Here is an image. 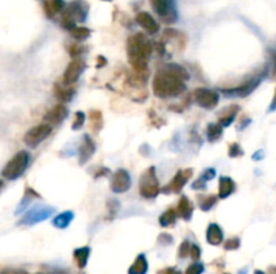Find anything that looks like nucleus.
Listing matches in <instances>:
<instances>
[{
  "mask_svg": "<svg viewBox=\"0 0 276 274\" xmlns=\"http://www.w3.org/2000/svg\"><path fill=\"white\" fill-rule=\"evenodd\" d=\"M158 241L161 243H163V245H169V243L172 242V238H171V237H170V235H167V234H162L161 237H159V238H158Z\"/></svg>",
  "mask_w": 276,
  "mask_h": 274,
  "instance_id": "obj_42",
  "label": "nucleus"
},
{
  "mask_svg": "<svg viewBox=\"0 0 276 274\" xmlns=\"http://www.w3.org/2000/svg\"><path fill=\"white\" fill-rule=\"evenodd\" d=\"M193 176V170L191 168H186V170H181L175 174V176L172 178L171 182L166 185L165 188L162 189L165 194H178L182 191V188L187 184V182L190 180Z\"/></svg>",
  "mask_w": 276,
  "mask_h": 274,
  "instance_id": "obj_11",
  "label": "nucleus"
},
{
  "mask_svg": "<svg viewBox=\"0 0 276 274\" xmlns=\"http://www.w3.org/2000/svg\"><path fill=\"white\" fill-rule=\"evenodd\" d=\"M271 273L276 274V267H273V269H271Z\"/></svg>",
  "mask_w": 276,
  "mask_h": 274,
  "instance_id": "obj_45",
  "label": "nucleus"
},
{
  "mask_svg": "<svg viewBox=\"0 0 276 274\" xmlns=\"http://www.w3.org/2000/svg\"><path fill=\"white\" fill-rule=\"evenodd\" d=\"M74 219V214L72 211H65L62 214H58L53 219V226L57 228H66Z\"/></svg>",
  "mask_w": 276,
  "mask_h": 274,
  "instance_id": "obj_25",
  "label": "nucleus"
},
{
  "mask_svg": "<svg viewBox=\"0 0 276 274\" xmlns=\"http://www.w3.org/2000/svg\"><path fill=\"white\" fill-rule=\"evenodd\" d=\"M88 15V4L83 0H75L73 3H70L68 7H65L62 11L61 25L64 29L70 30L75 27L77 22H84Z\"/></svg>",
  "mask_w": 276,
  "mask_h": 274,
  "instance_id": "obj_3",
  "label": "nucleus"
},
{
  "mask_svg": "<svg viewBox=\"0 0 276 274\" xmlns=\"http://www.w3.org/2000/svg\"><path fill=\"white\" fill-rule=\"evenodd\" d=\"M49 215H50V210H41V213L40 211H31V213L27 214V215L22 219L21 224H34L36 223V222L46 219Z\"/></svg>",
  "mask_w": 276,
  "mask_h": 274,
  "instance_id": "obj_24",
  "label": "nucleus"
},
{
  "mask_svg": "<svg viewBox=\"0 0 276 274\" xmlns=\"http://www.w3.org/2000/svg\"><path fill=\"white\" fill-rule=\"evenodd\" d=\"M135 20H136L137 25L143 30H146L150 35H155V34H158L159 32L158 22L152 18V15H150L148 12H146V11L139 12V14L136 15Z\"/></svg>",
  "mask_w": 276,
  "mask_h": 274,
  "instance_id": "obj_13",
  "label": "nucleus"
},
{
  "mask_svg": "<svg viewBox=\"0 0 276 274\" xmlns=\"http://www.w3.org/2000/svg\"><path fill=\"white\" fill-rule=\"evenodd\" d=\"M3 180H0V189H2V188H3Z\"/></svg>",
  "mask_w": 276,
  "mask_h": 274,
  "instance_id": "obj_46",
  "label": "nucleus"
},
{
  "mask_svg": "<svg viewBox=\"0 0 276 274\" xmlns=\"http://www.w3.org/2000/svg\"><path fill=\"white\" fill-rule=\"evenodd\" d=\"M190 246L191 242L189 241V239H185L182 243H181L180 249H178V257L180 258H186V257H189V251H190Z\"/></svg>",
  "mask_w": 276,
  "mask_h": 274,
  "instance_id": "obj_35",
  "label": "nucleus"
},
{
  "mask_svg": "<svg viewBox=\"0 0 276 274\" xmlns=\"http://www.w3.org/2000/svg\"><path fill=\"white\" fill-rule=\"evenodd\" d=\"M167 70H170L172 73V74H175L176 77H180L181 79H183V81H187V79L190 78V74H189V71L186 70V69L183 68V66H181V65H176V64H169L165 66Z\"/></svg>",
  "mask_w": 276,
  "mask_h": 274,
  "instance_id": "obj_30",
  "label": "nucleus"
},
{
  "mask_svg": "<svg viewBox=\"0 0 276 274\" xmlns=\"http://www.w3.org/2000/svg\"><path fill=\"white\" fill-rule=\"evenodd\" d=\"M255 274H266V273H264V271H262V270H256Z\"/></svg>",
  "mask_w": 276,
  "mask_h": 274,
  "instance_id": "obj_44",
  "label": "nucleus"
},
{
  "mask_svg": "<svg viewBox=\"0 0 276 274\" xmlns=\"http://www.w3.org/2000/svg\"><path fill=\"white\" fill-rule=\"evenodd\" d=\"M0 274H29L25 270H18V269H3Z\"/></svg>",
  "mask_w": 276,
  "mask_h": 274,
  "instance_id": "obj_41",
  "label": "nucleus"
},
{
  "mask_svg": "<svg viewBox=\"0 0 276 274\" xmlns=\"http://www.w3.org/2000/svg\"><path fill=\"white\" fill-rule=\"evenodd\" d=\"M214 176H215L214 168H208V170L201 175V179L204 180V182H209V180H212Z\"/></svg>",
  "mask_w": 276,
  "mask_h": 274,
  "instance_id": "obj_39",
  "label": "nucleus"
},
{
  "mask_svg": "<svg viewBox=\"0 0 276 274\" xmlns=\"http://www.w3.org/2000/svg\"><path fill=\"white\" fill-rule=\"evenodd\" d=\"M161 187H159V180L156 176V170L155 167H148L146 171L142 174L139 182V193L140 195L146 199H155L161 194Z\"/></svg>",
  "mask_w": 276,
  "mask_h": 274,
  "instance_id": "obj_5",
  "label": "nucleus"
},
{
  "mask_svg": "<svg viewBox=\"0 0 276 274\" xmlns=\"http://www.w3.org/2000/svg\"><path fill=\"white\" fill-rule=\"evenodd\" d=\"M151 7L159 18L166 23H174L176 20V10L172 0H150Z\"/></svg>",
  "mask_w": 276,
  "mask_h": 274,
  "instance_id": "obj_7",
  "label": "nucleus"
},
{
  "mask_svg": "<svg viewBox=\"0 0 276 274\" xmlns=\"http://www.w3.org/2000/svg\"><path fill=\"white\" fill-rule=\"evenodd\" d=\"M104 2H111V0H104Z\"/></svg>",
  "mask_w": 276,
  "mask_h": 274,
  "instance_id": "obj_47",
  "label": "nucleus"
},
{
  "mask_svg": "<svg viewBox=\"0 0 276 274\" xmlns=\"http://www.w3.org/2000/svg\"><path fill=\"white\" fill-rule=\"evenodd\" d=\"M70 35L73 36V39L83 42L90 36V30L88 27H83V26H75L70 30Z\"/></svg>",
  "mask_w": 276,
  "mask_h": 274,
  "instance_id": "obj_29",
  "label": "nucleus"
},
{
  "mask_svg": "<svg viewBox=\"0 0 276 274\" xmlns=\"http://www.w3.org/2000/svg\"><path fill=\"white\" fill-rule=\"evenodd\" d=\"M89 256H90V247H88V246L78 247V249L74 250L73 257H74V262L78 269H85L86 265H88Z\"/></svg>",
  "mask_w": 276,
  "mask_h": 274,
  "instance_id": "obj_23",
  "label": "nucleus"
},
{
  "mask_svg": "<svg viewBox=\"0 0 276 274\" xmlns=\"http://www.w3.org/2000/svg\"><path fill=\"white\" fill-rule=\"evenodd\" d=\"M89 122L90 128L94 133H98L104 127V118H103V113L100 111H90L89 113Z\"/></svg>",
  "mask_w": 276,
  "mask_h": 274,
  "instance_id": "obj_26",
  "label": "nucleus"
},
{
  "mask_svg": "<svg viewBox=\"0 0 276 274\" xmlns=\"http://www.w3.org/2000/svg\"><path fill=\"white\" fill-rule=\"evenodd\" d=\"M85 68L86 64L83 58H74V59H72V62L68 65V68L65 70L62 82H64L65 85H73V83H75L84 73Z\"/></svg>",
  "mask_w": 276,
  "mask_h": 274,
  "instance_id": "obj_9",
  "label": "nucleus"
},
{
  "mask_svg": "<svg viewBox=\"0 0 276 274\" xmlns=\"http://www.w3.org/2000/svg\"><path fill=\"white\" fill-rule=\"evenodd\" d=\"M94 152H96V144H94V141L89 135H85L83 141H81V145H80V164L83 165V164L88 163L90 160V157L94 155Z\"/></svg>",
  "mask_w": 276,
  "mask_h": 274,
  "instance_id": "obj_14",
  "label": "nucleus"
},
{
  "mask_svg": "<svg viewBox=\"0 0 276 274\" xmlns=\"http://www.w3.org/2000/svg\"><path fill=\"white\" fill-rule=\"evenodd\" d=\"M206 241L209 245L219 246L224 241V231L217 223H210L206 228Z\"/></svg>",
  "mask_w": 276,
  "mask_h": 274,
  "instance_id": "obj_17",
  "label": "nucleus"
},
{
  "mask_svg": "<svg viewBox=\"0 0 276 274\" xmlns=\"http://www.w3.org/2000/svg\"><path fill=\"white\" fill-rule=\"evenodd\" d=\"M66 117H68V108L65 107L64 103H58L45 114V122L53 127V125H57L64 121Z\"/></svg>",
  "mask_w": 276,
  "mask_h": 274,
  "instance_id": "obj_15",
  "label": "nucleus"
},
{
  "mask_svg": "<svg viewBox=\"0 0 276 274\" xmlns=\"http://www.w3.org/2000/svg\"><path fill=\"white\" fill-rule=\"evenodd\" d=\"M194 101L200 105L204 109H214L217 105H219L220 96L219 93L214 92V90L206 89V88H198L193 92Z\"/></svg>",
  "mask_w": 276,
  "mask_h": 274,
  "instance_id": "obj_8",
  "label": "nucleus"
},
{
  "mask_svg": "<svg viewBox=\"0 0 276 274\" xmlns=\"http://www.w3.org/2000/svg\"><path fill=\"white\" fill-rule=\"evenodd\" d=\"M51 132H53V127L47 122L35 125L25 135V144L29 148H35L36 145H40L41 142L45 141L51 135Z\"/></svg>",
  "mask_w": 276,
  "mask_h": 274,
  "instance_id": "obj_6",
  "label": "nucleus"
},
{
  "mask_svg": "<svg viewBox=\"0 0 276 274\" xmlns=\"http://www.w3.org/2000/svg\"><path fill=\"white\" fill-rule=\"evenodd\" d=\"M215 203H217V196L215 195H208L205 196V198H202L201 202H200V208H201L202 211H210L213 208V207L215 206Z\"/></svg>",
  "mask_w": 276,
  "mask_h": 274,
  "instance_id": "obj_31",
  "label": "nucleus"
},
{
  "mask_svg": "<svg viewBox=\"0 0 276 274\" xmlns=\"http://www.w3.org/2000/svg\"><path fill=\"white\" fill-rule=\"evenodd\" d=\"M240 112V107L239 105H230L229 108L224 109L221 113L219 114V124L223 128H228L232 122L234 121V118Z\"/></svg>",
  "mask_w": 276,
  "mask_h": 274,
  "instance_id": "obj_19",
  "label": "nucleus"
},
{
  "mask_svg": "<svg viewBox=\"0 0 276 274\" xmlns=\"http://www.w3.org/2000/svg\"><path fill=\"white\" fill-rule=\"evenodd\" d=\"M156 274H181V271L175 267H165V269H162L159 270Z\"/></svg>",
  "mask_w": 276,
  "mask_h": 274,
  "instance_id": "obj_40",
  "label": "nucleus"
},
{
  "mask_svg": "<svg viewBox=\"0 0 276 274\" xmlns=\"http://www.w3.org/2000/svg\"><path fill=\"white\" fill-rule=\"evenodd\" d=\"M259 83H260V78H251L243 82L241 85L236 86V88L223 89L221 92L228 97H247L258 88Z\"/></svg>",
  "mask_w": 276,
  "mask_h": 274,
  "instance_id": "obj_12",
  "label": "nucleus"
},
{
  "mask_svg": "<svg viewBox=\"0 0 276 274\" xmlns=\"http://www.w3.org/2000/svg\"><path fill=\"white\" fill-rule=\"evenodd\" d=\"M241 242L239 238H229L226 239L225 242H224V249L225 250H237L239 247H240Z\"/></svg>",
  "mask_w": 276,
  "mask_h": 274,
  "instance_id": "obj_37",
  "label": "nucleus"
},
{
  "mask_svg": "<svg viewBox=\"0 0 276 274\" xmlns=\"http://www.w3.org/2000/svg\"><path fill=\"white\" fill-rule=\"evenodd\" d=\"M152 53V45L142 32L133 34L127 40V55L133 73L142 82L148 77V59Z\"/></svg>",
  "mask_w": 276,
  "mask_h": 274,
  "instance_id": "obj_1",
  "label": "nucleus"
},
{
  "mask_svg": "<svg viewBox=\"0 0 276 274\" xmlns=\"http://www.w3.org/2000/svg\"><path fill=\"white\" fill-rule=\"evenodd\" d=\"M85 116L86 114L84 112L78 111L74 113V117H73V124H72V129L74 131H78L84 127V122H85Z\"/></svg>",
  "mask_w": 276,
  "mask_h": 274,
  "instance_id": "obj_32",
  "label": "nucleus"
},
{
  "mask_svg": "<svg viewBox=\"0 0 276 274\" xmlns=\"http://www.w3.org/2000/svg\"><path fill=\"white\" fill-rule=\"evenodd\" d=\"M224 274H228V273H224Z\"/></svg>",
  "mask_w": 276,
  "mask_h": 274,
  "instance_id": "obj_49",
  "label": "nucleus"
},
{
  "mask_svg": "<svg viewBox=\"0 0 276 274\" xmlns=\"http://www.w3.org/2000/svg\"><path fill=\"white\" fill-rule=\"evenodd\" d=\"M148 271V261L144 254H139L133 264L129 266L128 274H147Z\"/></svg>",
  "mask_w": 276,
  "mask_h": 274,
  "instance_id": "obj_22",
  "label": "nucleus"
},
{
  "mask_svg": "<svg viewBox=\"0 0 276 274\" xmlns=\"http://www.w3.org/2000/svg\"><path fill=\"white\" fill-rule=\"evenodd\" d=\"M243 150H241L240 144H237V142H232V144H229V148H228V155H229V157H232V159H236V157H240L243 156Z\"/></svg>",
  "mask_w": 276,
  "mask_h": 274,
  "instance_id": "obj_33",
  "label": "nucleus"
},
{
  "mask_svg": "<svg viewBox=\"0 0 276 274\" xmlns=\"http://www.w3.org/2000/svg\"><path fill=\"white\" fill-rule=\"evenodd\" d=\"M132 185V180H131V175L127 170H117L115 174L112 175L111 178V189L112 193L115 194H124L127 193Z\"/></svg>",
  "mask_w": 276,
  "mask_h": 274,
  "instance_id": "obj_10",
  "label": "nucleus"
},
{
  "mask_svg": "<svg viewBox=\"0 0 276 274\" xmlns=\"http://www.w3.org/2000/svg\"><path fill=\"white\" fill-rule=\"evenodd\" d=\"M176 215L181 217L183 221L189 222L193 217V211H194V206L190 202V199L187 198L186 195L181 196L180 202H178V206H176Z\"/></svg>",
  "mask_w": 276,
  "mask_h": 274,
  "instance_id": "obj_16",
  "label": "nucleus"
},
{
  "mask_svg": "<svg viewBox=\"0 0 276 274\" xmlns=\"http://www.w3.org/2000/svg\"><path fill=\"white\" fill-rule=\"evenodd\" d=\"M36 274H43V273H36Z\"/></svg>",
  "mask_w": 276,
  "mask_h": 274,
  "instance_id": "obj_48",
  "label": "nucleus"
},
{
  "mask_svg": "<svg viewBox=\"0 0 276 274\" xmlns=\"http://www.w3.org/2000/svg\"><path fill=\"white\" fill-rule=\"evenodd\" d=\"M269 112H275L276 111V88H275V94H273V98L271 101V105H269Z\"/></svg>",
  "mask_w": 276,
  "mask_h": 274,
  "instance_id": "obj_43",
  "label": "nucleus"
},
{
  "mask_svg": "<svg viewBox=\"0 0 276 274\" xmlns=\"http://www.w3.org/2000/svg\"><path fill=\"white\" fill-rule=\"evenodd\" d=\"M205 270V266L204 264H200V262H194V264H191L190 266L187 267L186 271H185V274H202Z\"/></svg>",
  "mask_w": 276,
  "mask_h": 274,
  "instance_id": "obj_36",
  "label": "nucleus"
},
{
  "mask_svg": "<svg viewBox=\"0 0 276 274\" xmlns=\"http://www.w3.org/2000/svg\"><path fill=\"white\" fill-rule=\"evenodd\" d=\"M189 257H190L191 260L197 262V261L201 258V249H200V246L195 245V243H191L190 251H189Z\"/></svg>",
  "mask_w": 276,
  "mask_h": 274,
  "instance_id": "obj_38",
  "label": "nucleus"
},
{
  "mask_svg": "<svg viewBox=\"0 0 276 274\" xmlns=\"http://www.w3.org/2000/svg\"><path fill=\"white\" fill-rule=\"evenodd\" d=\"M54 94L58 100L61 101V103L69 102L74 96V89L72 88V85H65L64 82L62 83L57 82L54 85Z\"/></svg>",
  "mask_w": 276,
  "mask_h": 274,
  "instance_id": "obj_20",
  "label": "nucleus"
},
{
  "mask_svg": "<svg viewBox=\"0 0 276 274\" xmlns=\"http://www.w3.org/2000/svg\"><path fill=\"white\" fill-rule=\"evenodd\" d=\"M64 10V0H45V2H43V11H45L47 18H54L55 15L61 14Z\"/></svg>",
  "mask_w": 276,
  "mask_h": 274,
  "instance_id": "obj_21",
  "label": "nucleus"
},
{
  "mask_svg": "<svg viewBox=\"0 0 276 274\" xmlns=\"http://www.w3.org/2000/svg\"><path fill=\"white\" fill-rule=\"evenodd\" d=\"M176 211L174 208H170V210H166L165 213L162 214L159 217V224L162 227H172L176 222Z\"/></svg>",
  "mask_w": 276,
  "mask_h": 274,
  "instance_id": "obj_27",
  "label": "nucleus"
},
{
  "mask_svg": "<svg viewBox=\"0 0 276 274\" xmlns=\"http://www.w3.org/2000/svg\"><path fill=\"white\" fill-rule=\"evenodd\" d=\"M68 53L69 55L74 59V58H80L81 54L84 53V47L81 45H77V43H73L70 46H68Z\"/></svg>",
  "mask_w": 276,
  "mask_h": 274,
  "instance_id": "obj_34",
  "label": "nucleus"
},
{
  "mask_svg": "<svg viewBox=\"0 0 276 274\" xmlns=\"http://www.w3.org/2000/svg\"><path fill=\"white\" fill-rule=\"evenodd\" d=\"M154 94L159 98H175L186 92V83L166 68L156 71L152 81Z\"/></svg>",
  "mask_w": 276,
  "mask_h": 274,
  "instance_id": "obj_2",
  "label": "nucleus"
},
{
  "mask_svg": "<svg viewBox=\"0 0 276 274\" xmlns=\"http://www.w3.org/2000/svg\"><path fill=\"white\" fill-rule=\"evenodd\" d=\"M30 163V155L27 151H19L10 161H8L4 168L2 170V176L7 180H15L21 178L25 174Z\"/></svg>",
  "mask_w": 276,
  "mask_h": 274,
  "instance_id": "obj_4",
  "label": "nucleus"
},
{
  "mask_svg": "<svg viewBox=\"0 0 276 274\" xmlns=\"http://www.w3.org/2000/svg\"><path fill=\"white\" fill-rule=\"evenodd\" d=\"M223 127L217 122V124H209L208 129H206V136L210 142L219 141L223 136Z\"/></svg>",
  "mask_w": 276,
  "mask_h": 274,
  "instance_id": "obj_28",
  "label": "nucleus"
},
{
  "mask_svg": "<svg viewBox=\"0 0 276 274\" xmlns=\"http://www.w3.org/2000/svg\"><path fill=\"white\" fill-rule=\"evenodd\" d=\"M236 191V183L229 176H221L219 182V198L226 199Z\"/></svg>",
  "mask_w": 276,
  "mask_h": 274,
  "instance_id": "obj_18",
  "label": "nucleus"
}]
</instances>
